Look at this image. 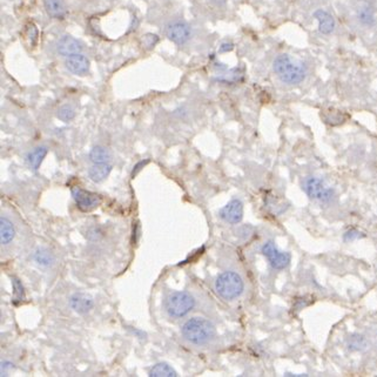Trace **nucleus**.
I'll return each instance as SVG.
<instances>
[{"label": "nucleus", "mask_w": 377, "mask_h": 377, "mask_svg": "<svg viewBox=\"0 0 377 377\" xmlns=\"http://www.w3.org/2000/svg\"><path fill=\"white\" fill-rule=\"evenodd\" d=\"M148 162H149V160L140 161V162H139V164L135 166V167H134V169H133V172H132V177H134V176H135L136 174H138V173H139V172H140V171H141V169H142V167H145V166H146L147 164H148Z\"/></svg>", "instance_id": "nucleus-27"}, {"label": "nucleus", "mask_w": 377, "mask_h": 377, "mask_svg": "<svg viewBox=\"0 0 377 377\" xmlns=\"http://www.w3.org/2000/svg\"><path fill=\"white\" fill-rule=\"evenodd\" d=\"M47 153H49V148H47L46 146L35 147L34 149L29 152L27 154V158H26L27 159L29 167H31L33 171H38V168L40 167V165H42V162L44 159H45Z\"/></svg>", "instance_id": "nucleus-15"}, {"label": "nucleus", "mask_w": 377, "mask_h": 377, "mask_svg": "<svg viewBox=\"0 0 377 377\" xmlns=\"http://www.w3.org/2000/svg\"><path fill=\"white\" fill-rule=\"evenodd\" d=\"M65 66L72 74L85 76L90 71V60L83 54H74L66 58Z\"/></svg>", "instance_id": "nucleus-10"}, {"label": "nucleus", "mask_w": 377, "mask_h": 377, "mask_svg": "<svg viewBox=\"0 0 377 377\" xmlns=\"http://www.w3.org/2000/svg\"><path fill=\"white\" fill-rule=\"evenodd\" d=\"M273 69L277 78L287 85L301 84L306 78L305 66L288 54L277 55L273 62Z\"/></svg>", "instance_id": "nucleus-1"}, {"label": "nucleus", "mask_w": 377, "mask_h": 377, "mask_svg": "<svg viewBox=\"0 0 377 377\" xmlns=\"http://www.w3.org/2000/svg\"><path fill=\"white\" fill-rule=\"evenodd\" d=\"M360 238V233L357 231H349L345 234V240L346 241H353L355 239Z\"/></svg>", "instance_id": "nucleus-25"}, {"label": "nucleus", "mask_w": 377, "mask_h": 377, "mask_svg": "<svg viewBox=\"0 0 377 377\" xmlns=\"http://www.w3.org/2000/svg\"><path fill=\"white\" fill-rule=\"evenodd\" d=\"M314 18L319 23V31L322 34H330L335 28V20L332 16L324 10H317L314 12Z\"/></svg>", "instance_id": "nucleus-13"}, {"label": "nucleus", "mask_w": 377, "mask_h": 377, "mask_svg": "<svg viewBox=\"0 0 377 377\" xmlns=\"http://www.w3.org/2000/svg\"><path fill=\"white\" fill-rule=\"evenodd\" d=\"M90 159L93 164H107L110 160V153L105 147L97 146L91 149Z\"/></svg>", "instance_id": "nucleus-18"}, {"label": "nucleus", "mask_w": 377, "mask_h": 377, "mask_svg": "<svg viewBox=\"0 0 377 377\" xmlns=\"http://www.w3.org/2000/svg\"><path fill=\"white\" fill-rule=\"evenodd\" d=\"M58 53L64 57H71V55L79 54L83 51V45L79 40L73 38L71 35H64L58 40L57 44Z\"/></svg>", "instance_id": "nucleus-11"}, {"label": "nucleus", "mask_w": 377, "mask_h": 377, "mask_svg": "<svg viewBox=\"0 0 377 377\" xmlns=\"http://www.w3.org/2000/svg\"><path fill=\"white\" fill-rule=\"evenodd\" d=\"M195 301L186 291H174L169 294L165 301L166 312L172 317H183L194 308Z\"/></svg>", "instance_id": "nucleus-4"}, {"label": "nucleus", "mask_w": 377, "mask_h": 377, "mask_svg": "<svg viewBox=\"0 0 377 377\" xmlns=\"http://www.w3.org/2000/svg\"><path fill=\"white\" fill-rule=\"evenodd\" d=\"M34 260L35 262H38L40 266H50L52 265V262H53V256H52L49 250L39 249L36 250V253L34 254Z\"/></svg>", "instance_id": "nucleus-22"}, {"label": "nucleus", "mask_w": 377, "mask_h": 377, "mask_svg": "<svg viewBox=\"0 0 377 377\" xmlns=\"http://www.w3.org/2000/svg\"><path fill=\"white\" fill-rule=\"evenodd\" d=\"M16 235V229H14L13 223L6 217H2L0 220V241L2 245H7L14 239Z\"/></svg>", "instance_id": "nucleus-17"}, {"label": "nucleus", "mask_w": 377, "mask_h": 377, "mask_svg": "<svg viewBox=\"0 0 377 377\" xmlns=\"http://www.w3.org/2000/svg\"><path fill=\"white\" fill-rule=\"evenodd\" d=\"M233 49H234V45L232 43H223L221 44L219 51L221 53H227V52H231Z\"/></svg>", "instance_id": "nucleus-28"}, {"label": "nucleus", "mask_w": 377, "mask_h": 377, "mask_svg": "<svg viewBox=\"0 0 377 377\" xmlns=\"http://www.w3.org/2000/svg\"><path fill=\"white\" fill-rule=\"evenodd\" d=\"M13 301L14 303L21 302L24 300L25 294H24V287L21 282L18 279H13Z\"/></svg>", "instance_id": "nucleus-23"}, {"label": "nucleus", "mask_w": 377, "mask_h": 377, "mask_svg": "<svg viewBox=\"0 0 377 377\" xmlns=\"http://www.w3.org/2000/svg\"><path fill=\"white\" fill-rule=\"evenodd\" d=\"M47 14L53 19H64L67 14L65 0H44Z\"/></svg>", "instance_id": "nucleus-14"}, {"label": "nucleus", "mask_w": 377, "mask_h": 377, "mask_svg": "<svg viewBox=\"0 0 377 377\" xmlns=\"http://www.w3.org/2000/svg\"><path fill=\"white\" fill-rule=\"evenodd\" d=\"M302 188L310 199L320 202H329L334 197V191L329 188L319 177H306Z\"/></svg>", "instance_id": "nucleus-5"}, {"label": "nucleus", "mask_w": 377, "mask_h": 377, "mask_svg": "<svg viewBox=\"0 0 377 377\" xmlns=\"http://www.w3.org/2000/svg\"><path fill=\"white\" fill-rule=\"evenodd\" d=\"M243 281L238 273L224 272L217 276L215 281V290L224 300H234L242 294Z\"/></svg>", "instance_id": "nucleus-3"}, {"label": "nucleus", "mask_w": 377, "mask_h": 377, "mask_svg": "<svg viewBox=\"0 0 377 377\" xmlns=\"http://www.w3.org/2000/svg\"><path fill=\"white\" fill-rule=\"evenodd\" d=\"M142 43H143V46H146L147 49H152V47H154L159 43V36L157 34H152V33H148V34L143 35Z\"/></svg>", "instance_id": "nucleus-24"}, {"label": "nucleus", "mask_w": 377, "mask_h": 377, "mask_svg": "<svg viewBox=\"0 0 377 377\" xmlns=\"http://www.w3.org/2000/svg\"><path fill=\"white\" fill-rule=\"evenodd\" d=\"M72 197L74 199L78 208L83 212H91L100 206L101 198L98 194L92 193V192L85 191L80 187L72 188Z\"/></svg>", "instance_id": "nucleus-7"}, {"label": "nucleus", "mask_w": 377, "mask_h": 377, "mask_svg": "<svg viewBox=\"0 0 377 377\" xmlns=\"http://www.w3.org/2000/svg\"><path fill=\"white\" fill-rule=\"evenodd\" d=\"M214 3H216L217 5H223L224 3H226V0H213Z\"/></svg>", "instance_id": "nucleus-29"}, {"label": "nucleus", "mask_w": 377, "mask_h": 377, "mask_svg": "<svg viewBox=\"0 0 377 377\" xmlns=\"http://www.w3.org/2000/svg\"><path fill=\"white\" fill-rule=\"evenodd\" d=\"M69 305H71V308L74 310L78 314H86L90 312V310L93 308L94 302L92 300L91 296H88L86 294L83 293H78L74 294L71 297V301H69Z\"/></svg>", "instance_id": "nucleus-12"}, {"label": "nucleus", "mask_w": 377, "mask_h": 377, "mask_svg": "<svg viewBox=\"0 0 377 377\" xmlns=\"http://www.w3.org/2000/svg\"><path fill=\"white\" fill-rule=\"evenodd\" d=\"M220 217L228 223L236 224L241 222L243 217V203L239 199H233L223 208L220 209Z\"/></svg>", "instance_id": "nucleus-9"}, {"label": "nucleus", "mask_w": 377, "mask_h": 377, "mask_svg": "<svg viewBox=\"0 0 377 377\" xmlns=\"http://www.w3.org/2000/svg\"><path fill=\"white\" fill-rule=\"evenodd\" d=\"M182 335L188 342L201 346L213 340L215 336V328L212 322L203 317H193L183 324Z\"/></svg>", "instance_id": "nucleus-2"}, {"label": "nucleus", "mask_w": 377, "mask_h": 377, "mask_svg": "<svg viewBox=\"0 0 377 377\" xmlns=\"http://www.w3.org/2000/svg\"><path fill=\"white\" fill-rule=\"evenodd\" d=\"M167 36L176 45H184L191 38V27L184 21H174L167 27Z\"/></svg>", "instance_id": "nucleus-8"}, {"label": "nucleus", "mask_w": 377, "mask_h": 377, "mask_svg": "<svg viewBox=\"0 0 377 377\" xmlns=\"http://www.w3.org/2000/svg\"><path fill=\"white\" fill-rule=\"evenodd\" d=\"M12 368H13V364H11L10 362H3V363H2V371H0V374H2V376H7Z\"/></svg>", "instance_id": "nucleus-26"}, {"label": "nucleus", "mask_w": 377, "mask_h": 377, "mask_svg": "<svg viewBox=\"0 0 377 377\" xmlns=\"http://www.w3.org/2000/svg\"><path fill=\"white\" fill-rule=\"evenodd\" d=\"M149 376L152 377H175L176 371L167 363H158L150 369Z\"/></svg>", "instance_id": "nucleus-19"}, {"label": "nucleus", "mask_w": 377, "mask_h": 377, "mask_svg": "<svg viewBox=\"0 0 377 377\" xmlns=\"http://www.w3.org/2000/svg\"><path fill=\"white\" fill-rule=\"evenodd\" d=\"M112 171V166L108 162L107 164H94L88 169V175L93 182H101L109 175Z\"/></svg>", "instance_id": "nucleus-16"}, {"label": "nucleus", "mask_w": 377, "mask_h": 377, "mask_svg": "<svg viewBox=\"0 0 377 377\" xmlns=\"http://www.w3.org/2000/svg\"><path fill=\"white\" fill-rule=\"evenodd\" d=\"M357 17L358 20L361 21L363 25H372L375 21V17H374V12L369 6H362L361 9H358L357 12Z\"/></svg>", "instance_id": "nucleus-20"}, {"label": "nucleus", "mask_w": 377, "mask_h": 377, "mask_svg": "<svg viewBox=\"0 0 377 377\" xmlns=\"http://www.w3.org/2000/svg\"><path fill=\"white\" fill-rule=\"evenodd\" d=\"M57 116L61 121H64V123H68V121L74 119V117H76L74 107H73L72 105H68V103L62 105L60 108L58 109Z\"/></svg>", "instance_id": "nucleus-21"}, {"label": "nucleus", "mask_w": 377, "mask_h": 377, "mask_svg": "<svg viewBox=\"0 0 377 377\" xmlns=\"http://www.w3.org/2000/svg\"><path fill=\"white\" fill-rule=\"evenodd\" d=\"M261 253L267 257L269 265L276 271H282L287 268L290 262V254L279 250L273 241L266 242L261 248Z\"/></svg>", "instance_id": "nucleus-6"}]
</instances>
